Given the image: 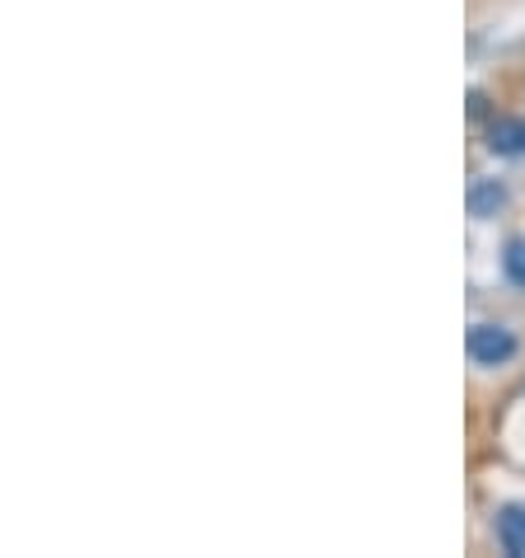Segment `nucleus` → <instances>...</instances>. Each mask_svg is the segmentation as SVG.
Masks as SVG:
<instances>
[{
  "instance_id": "1",
  "label": "nucleus",
  "mask_w": 525,
  "mask_h": 558,
  "mask_svg": "<svg viewBox=\"0 0 525 558\" xmlns=\"http://www.w3.org/2000/svg\"><path fill=\"white\" fill-rule=\"evenodd\" d=\"M469 356L478 366H502L516 356V338L502 324H474L469 329Z\"/></svg>"
},
{
  "instance_id": "2",
  "label": "nucleus",
  "mask_w": 525,
  "mask_h": 558,
  "mask_svg": "<svg viewBox=\"0 0 525 558\" xmlns=\"http://www.w3.org/2000/svg\"><path fill=\"white\" fill-rule=\"evenodd\" d=\"M488 150L492 155H525V122L521 118H492L488 122Z\"/></svg>"
},
{
  "instance_id": "3",
  "label": "nucleus",
  "mask_w": 525,
  "mask_h": 558,
  "mask_svg": "<svg viewBox=\"0 0 525 558\" xmlns=\"http://www.w3.org/2000/svg\"><path fill=\"white\" fill-rule=\"evenodd\" d=\"M498 539L512 558L525 554V507H502L498 511Z\"/></svg>"
},
{
  "instance_id": "4",
  "label": "nucleus",
  "mask_w": 525,
  "mask_h": 558,
  "mask_svg": "<svg viewBox=\"0 0 525 558\" xmlns=\"http://www.w3.org/2000/svg\"><path fill=\"white\" fill-rule=\"evenodd\" d=\"M506 203V193L498 189V183H474V193H469V211L474 216H488L492 207H502Z\"/></svg>"
},
{
  "instance_id": "5",
  "label": "nucleus",
  "mask_w": 525,
  "mask_h": 558,
  "mask_svg": "<svg viewBox=\"0 0 525 558\" xmlns=\"http://www.w3.org/2000/svg\"><path fill=\"white\" fill-rule=\"evenodd\" d=\"M502 268L516 287H525V240H506V254H502Z\"/></svg>"
},
{
  "instance_id": "6",
  "label": "nucleus",
  "mask_w": 525,
  "mask_h": 558,
  "mask_svg": "<svg viewBox=\"0 0 525 558\" xmlns=\"http://www.w3.org/2000/svg\"><path fill=\"white\" fill-rule=\"evenodd\" d=\"M484 108H488V104H484V95H478V89H474V95H469V113L478 118V113H484Z\"/></svg>"
}]
</instances>
